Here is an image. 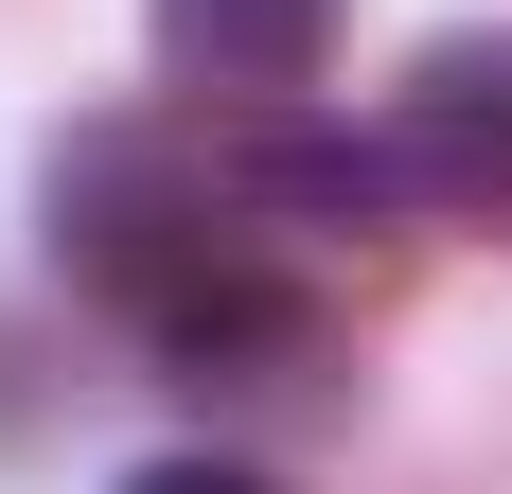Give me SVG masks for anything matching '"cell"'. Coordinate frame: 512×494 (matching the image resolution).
Masks as SVG:
<instances>
[{
	"instance_id": "cell-1",
	"label": "cell",
	"mask_w": 512,
	"mask_h": 494,
	"mask_svg": "<svg viewBox=\"0 0 512 494\" xmlns=\"http://www.w3.org/2000/svg\"><path fill=\"white\" fill-rule=\"evenodd\" d=\"M53 247H71L106 300H142V318H159V300L212 265V177H177L142 124H89V142L53 159Z\"/></svg>"
},
{
	"instance_id": "cell-2",
	"label": "cell",
	"mask_w": 512,
	"mask_h": 494,
	"mask_svg": "<svg viewBox=\"0 0 512 494\" xmlns=\"http://www.w3.org/2000/svg\"><path fill=\"white\" fill-rule=\"evenodd\" d=\"M142 36H159V71H177V89L283 106V89H318V71H336V0H142Z\"/></svg>"
},
{
	"instance_id": "cell-3",
	"label": "cell",
	"mask_w": 512,
	"mask_h": 494,
	"mask_svg": "<svg viewBox=\"0 0 512 494\" xmlns=\"http://www.w3.org/2000/svg\"><path fill=\"white\" fill-rule=\"evenodd\" d=\"M159 371L177 389H283V371H318V300L265 265H195L159 300Z\"/></svg>"
},
{
	"instance_id": "cell-4",
	"label": "cell",
	"mask_w": 512,
	"mask_h": 494,
	"mask_svg": "<svg viewBox=\"0 0 512 494\" xmlns=\"http://www.w3.org/2000/svg\"><path fill=\"white\" fill-rule=\"evenodd\" d=\"M389 142L424 195H512V36H442L389 106Z\"/></svg>"
},
{
	"instance_id": "cell-5",
	"label": "cell",
	"mask_w": 512,
	"mask_h": 494,
	"mask_svg": "<svg viewBox=\"0 0 512 494\" xmlns=\"http://www.w3.org/2000/svg\"><path fill=\"white\" fill-rule=\"evenodd\" d=\"M265 212H389L407 195V142H248L230 159Z\"/></svg>"
},
{
	"instance_id": "cell-6",
	"label": "cell",
	"mask_w": 512,
	"mask_h": 494,
	"mask_svg": "<svg viewBox=\"0 0 512 494\" xmlns=\"http://www.w3.org/2000/svg\"><path fill=\"white\" fill-rule=\"evenodd\" d=\"M124 494H265V477H248V459H142Z\"/></svg>"
}]
</instances>
